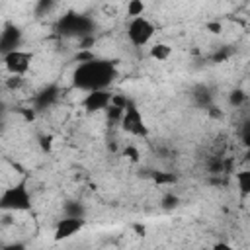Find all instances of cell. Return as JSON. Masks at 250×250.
Here are the masks:
<instances>
[{
	"mask_svg": "<svg viewBox=\"0 0 250 250\" xmlns=\"http://www.w3.org/2000/svg\"><path fill=\"white\" fill-rule=\"evenodd\" d=\"M115 76H117V68L111 61H102L94 57L76 66L72 74V82L78 90L88 92L96 88H107Z\"/></svg>",
	"mask_w": 250,
	"mask_h": 250,
	"instance_id": "1",
	"label": "cell"
},
{
	"mask_svg": "<svg viewBox=\"0 0 250 250\" xmlns=\"http://www.w3.org/2000/svg\"><path fill=\"white\" fill-rule=\"evenodd\" d=\"M33 207V193L27 180L14 182L0 191V211L4 213H25Z\"/></svg>",
	"mask_w": 250,
	"mask_h": 250,
	"instance_id": "2",
	"label": "cell"
},
{
	"mask_svg": "<svg viewBox=\"0 0 250 250\" xmlns=\"http://www.w3.org/2000/svg\"><path fill=\"white\" fill-rule=\"evenodd\" d=\"M156 33L154 23L146 18V16H137L131 18V21L127 23V39L133 47H145L152 41Z\"/></svg>",
	"mask_w": 250,
	"mask_h": 250,
	"instance_id": "3",
	"label": "cell"
},
{
	"mask_svg": "<svg viewBox=\"0 0 250 250\" xmlns=\"http://www.w3.org/2000/svg\"><path fill=\"white\" fill-rule=\"evenodd\" d=\"M31 62H33V53L20 47L6 51L2 57V64L10 76H25L31 68Z\"/></svg>",
	"mask_w": 250,
	"mask_h": 250,
	"instance_id": "4",
	"label": "cell"
},
{
	"mask_svg": "<svg viewBox=\"0 0 250 250\" xmlns=\"http://www.w3.org/2000/svg\"><path fill=\"white\" fill-rule=\"evenodd\" d=\"M119 123H121V129L133 137H146L148 135V129L145 125V119H143V113L141 109L129 102L125 107H123V113L119 117Z\"/></svg>",
	"mask_w": 250,
	"mask_h": 250,
	"instance_id": "5",
	"label": "cell"
},
{
	"mask_svg": "<svg viewBox=\"0 0 250 250\" xmlns=\"http://www.w3.org/2000/svg\"><path fill=\"white\" fill-rule=\"evenodd\" d=\"M84 227H86V219L82 215H66L57 221V225L53 229V240H57V242L68 240V238L76 236L78 232H82Z\"/></svg>",
	"mask_w": 250,
	"mask_h": 250,
	"instance_id": "6",
	"label": "cell"
},
{
	"mask_svg": "<svg viewBox=\"0 0 250 250\" xmlns=\"http://www.w3.org/2000/svg\"><path fill=\"white\" fill-rule=\"evenodd\" d=\"M111 92L107 88H96V90H88L84 92V98L80 100V105L88 111V113H98L104 111L109 104H111Z\"/></svg>",
	"mask_w": 250,
	"mask_h": 250,
	"instance_id": "7",
	"label": "cell"
},
{
	"mask_svg": "<svg viewBox=\"0 0 250 250\" xmlns=\"http://www.w3.org/2000/svg\"><path fill=\"white\" fill-rule=\"evenodd\" d=\"M148 57H150L152 61L164 62V61H168V59L172 57V47H170L168 43H164V41H156V43L150 45V49H148Z\"/></svg>",
	"mask_w": 250,
	"mask_h": 250,
	"instance_id": "8",
	"label": "cell"
},
{
	"mask_svg": "<svg viewBox=\"0 0 250 250\" xmlns=\"http://www.w3.org/2000/svg\"><path fill=\"white\" fill-rule=\"evenodd\" d=\"M145 0H127V6H125V12L129 18H137V16H145Z\"/></svg>",
	"mask_w": 250,
	"mask_h": 250,
	"instance_id": "9",
	"label": "cell"
},
{
	"mask_svg": "<svg viewBox=\"0 0 250 250\" xmlns=\"http://www.w3.org/2000/svg\"><path fill=\"white\" fill-rule=\"evenodd\" d=\"M236 178V184H238V189L242 195H248L250 193V170H240L234 174Z\"/></svg>",
	"mask_w": 250,
	"mask_h": 250,
	"instance_id": "10",
	"label": "cell"
},
{
	"mask_svg": "<svg viewBox=\"0 0 250 250\" xmlns=\"http://www.w3.org/2000/svg\"><path fill=\"white\" fill-rule=\"evenodd\" d=\"M244 100H246V94L240 92V90H236V92L230 94V104H232V105H240Z\"/></svg>",
	"mask_w": 250,
	"mask_h": 250,
	"instance_id": "11",
	"label": "cell"
},
{
	"mask_svg": "<svg viewBox=\"0 0 250 250\" xmlns=\"http://www.w3.org/2000/svg\"><path fill=\"white\" fill-rule=\"evenodd\" d=\"M123 154H125L129 160H133V162H139V150H137L135 146H125Z\"/></svg>",
	"mask_w": 250,
	"mask_h": 250,
	"instance_id": "12",
	"label": "cell"
},
{
	"mask_svg": "<svg viewBox=\"0 0 250 250\" xmlns=\"http://www.w3.org/2000/svg\"><path fill=\"white\" fill-rule=\"evenodd\" d=\"M39 143H41V148H43L45 152H49V150H51V145H53V137H51V135H49V137H41Z\"/></svg>",
	"mask_w": 250,
	"mask_h": 250,
	"instance_id": "13",
	"label": "cell"
},
{
	"mask_svg": "<svg viewBox=\"0 0 250 250\" xmlns=\"http://www.w3.org/2000/svg\"><path fill=\"white\" fill-rule=\"evenodd\" d=\"M154 180H156V182H160V184H162V182H168V184H172V182H174L176 178H174V176H164V174H156V176H154Z\"/></svg>",
	"mask_w": 250,
	"mask_h": 250,
	"instance_id": "14",
	"label": "cell"
}]
</instances>
